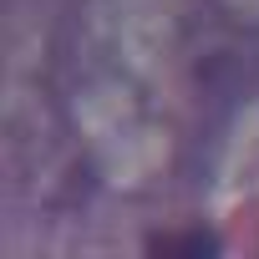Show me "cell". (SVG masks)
I'll return each instance as SVG.
<instances>
[{
    "mask_svg": "<svg viewBox=\"0 0 259 259\" xmlns=\"http://www.w3.org/2000/svg\"><path fill=\"white\" fill-rule=\"evenodd\" d=\"M153 254H213L219 239L213 234H178V239H153Z\"/></svg>",
    "mask_w": 259,
    "mask_h": 259,
    "instance_id": "obj_1",
    "label": "cell"
}]
</instances>
